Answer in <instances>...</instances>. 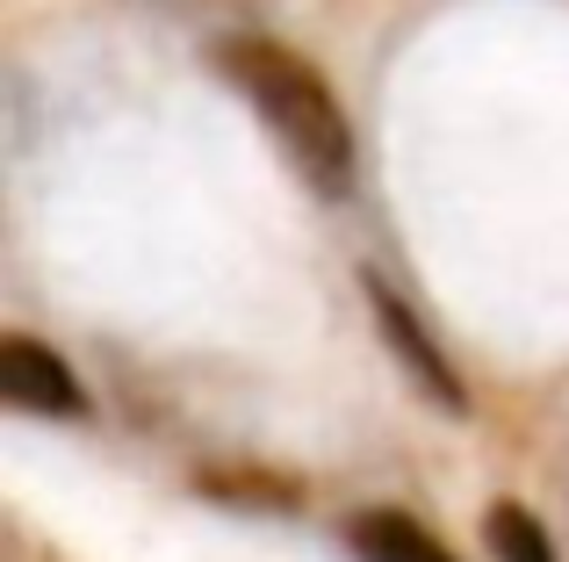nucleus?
I'll return each instance as SVG.
<instances>
[{"label":"nucleus","mask_w":569,"mask_h":562,"mask_svg":"<svg viewBox=\"0 0 569 562\" xmlns=\"http://www.w3.org/2000/svg\"><path fill=\"white\" fill-rule=\"evenodd\" d=\"M209 66L246 94V109L289 152V167L303 173L310 195H325V202L347 195L353 188V130H347V109L332 101V87L318 80L310 58H296L274 37H223L209 51Z\"/></svg>","instance_id":"nucleus-1"},{"label":"nucleus","mask_w":569,"mask_h":562,"mask_svg":"<svg viewBox=\"0 0 569 562\" xmlns=\"http://www.w3.org/2000/svg\"><path fill=\"white\" fill-rule=\"evenodd\" d=\"M368 281V310H376V324H382V339H389V353L403 361V375L418 382V390L432 397L440 411H469V390H461V375L447 368V353L426 339V324H418V310L403 303L397 289H389L382 274H361Z\"/></svg>","instance_id":"nucleus-2"},{"label":"nucleus","mask_w":569,"mask_h":562,"mask_svg":"<svg viewBox=\"0 0 569 562\" xmlns=\"http://www.w3.org/2000/svg\"><path fill=\"white\" fill-rule=\"evenodd\" d=\"M0 397L14 411H37V419H80L87 411V390L51 347H37L29 332H8L0 339Z\"/></svg>","instance_id":"nucleus-3"},{"label":"nucleus","mask_w":569,"mask_h":562,"mask_svg":"<svg viewBox=\"0 0 569 562\" xmlns=\"http://www.w3.org/2000/svg\"><path fill=\"white\" fill-rule=\"evenodd\" d=\"M347 541L361 549V562H455V555L440 549V541L426 534V526L403 520V512H389V505L361 512V520L347 526Z\"/></svg>","instance_id":"nucleus-4"},{"label":"nucleus","mask_w":569,"mask_h":562,"mask_svg":"<svg viewBox=\"0 0 569 562\" xmlns=\"http://www.w3.org/2000/svg\"><path fill=\"white\" fill-rule=\"evenodd\" d=\"M483 549L498 555V562H556V549H548V534H541V520H533L527 505H490L483 512Z\"/></svg>","instance_id":"nucleus-5"}]
</instances>
